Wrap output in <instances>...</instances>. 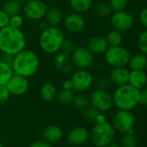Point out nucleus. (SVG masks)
I'll list each match as a JSON object with an SVG mask.
<instances>
[{
	"label": "nucleus",
	"instance_id": "1",
	"mask_svg": "<svg viewBox=\"0 0 147 147\" xmlns=\"http://www.w3.org/2000/svg\"><path fill=\"white\" fill-rule=\"evenodd\" d=\"M26 46V39L20 28L7 26L0 29V52L15 56Z\"/></svg>",
	"mask_w": 147,
	"mask_h": 147
},
{
	"label": "nucleus",
	"instance_id": "2",
	"mask_svg": "<svg viewBox=\"0 0 147 147\" xmlns=\"http://www.w3.org/2000/svg\"><path fill=\"white\" fill-rule=\"evenodd\" d=\"M11 68L14 74L28 78L36 73L39 68V58L35 52L23 49L14 56Z\"/></svg>",
	"mask_w": 147,
	"mask_h": 147
},
{
	"label": "nucleus",
	"instance_id": "3",
	"mask_svg": "<svg viewBox=\"0 0 147 147\" xmlns=\"http://www.w3.org/2000/svg\"><path fill=\"white\" fill-rule=\"evenodd\" d=\"M139 90L129 84L118 86L113 95V104L120 110L131 111L139 104Z\"/></svg>",
	"mask_w": 147,
	"mask_h": 147
},
{
	"label": "nucleus",
	"instance_id": "4",
	"mask_svg": "<svg viewBox=\"0 0 147 147\" xmlns=\"http://www.w3.org/2000/svg\"><path fill=\"white\" fill-rule=\"evenodd\" d=\"M64 40L63 33L56 27H49L39 36V46L47 53H55L60 50Z\"/></svg>",
	"mask_w": 147,
	"mask_h": 147
},
{
	"label": "nucleus",
	"instance_id": "5",
	"mask_svg": "<svg viewBox=\"0 0 147 147\" xmlns=\"http://www.w3.org/2000/svg\"><path fill=\"white\" fill-rule=\"evenodd\" d=\"M116 131L111 123L107 121L96 123L90 132V139L96 147H106L113 142Z\"/></svg>",
	"mask_w": 147,
	"mask_h": 147
},
{
	"label": "nucleus",
	"instance_id": "6",
	"mask_svg": "<svg viewBox=\"0 0 147 147\" xmlns=\"http://www.w3.org/2000/svg\"><path fill=\"white\" fill-rule=\"evenodd\" d=\"M131 58L129 51L121 46L108 47L105 52V60L108 65L113 68L125 67L128 65Z\"/></svg>",
	"mask_w": 147,
	"mask_h": 147
},
{
	"label": "nucleus",
	"instance_id": "7",
	"mask_svg": "<svg viewBox=\"0 0 147 147\" xmlns=\"http://www.w3.org/2000/svg\"><path fill=\"white\" fill-rule=\"evenodd\" d=\"M134 116L127 110H119L113 118L112 125L115 131L125 134H133Z\"/></svg>",
	"mask_w": 147,
	"mask_h": 147
},
{
	"label": "nucleus",
	"instance_id": "8",
	"mask_svg": "<svg viewBox=\"0 0 147 147\" xmlns=\"http://www.w3.org/2000/svg\"><path fill=\"white\" fill-rule=\"evenodd\" d=\"M89 100L91 106L95 108L100 112L108 111L113 105V96L107 90H94L91 94Z\"/></svg>",
	"mask_w": 147,
	"mask_h": 147
},
{
	"label": "nucleus",
	"instance_id": "9",
	"mask_svg": "<svg viewBox=\"0 0 147 147\" xmlns=\"http://www.w3.org/2000/svg\"><path fill=\"white\" fill-rule=\"evenodd\" d=\"M47 9L46 4L42 0H29L23 7L25 16L32 21L42 20L45 16Z\"/></svg>",
	"mask_w": 147,
	"mask_h": 147
},
{
	"label": "nucleus",
	"instance_id": "10",
	"mask_svg": "<svg viewBox=\"0 0 147 147\" xmlns=\"http://www.w3.org/2000/svg\"><path fill=\"white\" fill-rule=\"evenodd\" d=\"M71 81L74 86V91L84 92L88 90L94 83V78L91 72L86 69H81L75 72L71 78Z\"/></svg>",
	"mask_w": 147,
	"mask_h": 147
},
{
	"label": "nucleus",
	"instance_id": "11",
	"mask_svg": "<svg viewBox=\"0 0 147 147\" xmlns=\"http://www.w3.org/2000/svg\"><path fill=\"white\" fill-rule=\"evenodd\" d=\"M74 65L80 69H87L94 62V53L88 47H78L71 54Z\"/></svg>",
	"mask_w": 147,
	"mask_h": 147
},
{
	"label": "nucleus",
	"instance_id": "12",
	"mask_svg": "<svg viewBox=\"0 0 147 147\" xmlns=\"http://www.w3.org/2000/svg\"><path fill=\"white\" fill-rule=\"evenodd\" d=\"M133 16L125 10L116 11L111 16V23L113 27L120 32L130 29L133 27Z\"/></svg>",
	"mask_w": 147,
	"mask_h": 147
},
{
	"label": "nucleus",
	"instance_id": "13",
	"mask_svg": "<svg viewBox=\"0 0 147 147\" xmlns=\"http://www.w3.org/2000/svg\"><path fill=\"white\" fill-rule=\"evenodd\" d=\"M10 95L22 96L29 90V81L27 78L13 74L5 85Z\"/></svg>",
	"mask_w": 147,
	"mask_h": 147
},
{
	"label": "nucleus",
	"instance_id": "14",
	"mask_svg": "<svg viewBox=\"0 0 147 147\" xmlns=\"http://www.w3.org/2000/svg\"><path fill=\"white\" fill-rule=\"evenodd\" d=\"M90 139V132L83 127H74L68 134V142L72 146H82Z\"/></svg>",
	"mask_w": 147,
	"mask_h": 147
},
{
	"label": "nucleus",
	"instance_id": "15",
	"mask_svg": "<svg viewBox=\"0 0 147 147\" xmlns=\"http://www.w3.org/2000/svg\"><path fill=\"white\" fill-rule=\"evenodd\" d=\"M85 18L78 13L70 14L64 19V27L68 32L71 33L81 32L85 28Z\"/></svg>",
	"mask_w": 147,
	"mask_h": 147
},
{
	"label": "nucleus",
	"instance_id": "16",
	"mask_svg": "<svg viewBox=\"0 0 147 147\" xmlns=\"http://www.w3.org/2000/svg\"><path fill=\"white\" fill-rule=\"evenodd\" d=\"M129 74L130 71L126 67H115L111 71L108 78L111 84L117 86H121L128 84Z\"/></svg>",
	"mask_w": 147,
	"mask_h": 147
},
{
	"label": "nucleus",
	"instance_id": "17",
	"mask_svg": "<svg viewBox=\"0 0 147 147\" xmlns=\"http://www.w3.org/2000/svg\"><path fill=\"white\" fill-rule=\"evenodd\" d=\"M55 66L56 70L63 74H67L73 70L74 63L71 59V55L60 53L55 57Z\"/></svg>",
	"mask_w": 147,
	"mask_h": 147
},
{
	"label": "nucleus",
	"instance_id": "18",
	"mask_svg": "<svg viewBox=\"0 0 147 147\" xmlns=\"http://www.w3.org/2000/svg\"><path fill=\"white\" fill-rule=\"evenodd\" d=\"M63 137L62 129L56 125H49L46 127L42 132V139L46 142L51 144L58 143Z\"/></svg>",
	"mask_w": 147,
	"mask_h": 147
},
{
	"label": "nucleus",
	"instance_id": "19",
	"mask_svg": "<svg viewBox=\"0 0 147 147\" xmlns=\"http://www.w3.org/2000/svg\"><path fill=\"white\" fill-rule=\"evenodd\" d=\"M128 84L137 90H143L147 84V74L144 70H131Z\"/></svg>",
	"mask_w": 147,
	"mask_h": 147
},
{
	"label": "nucleus",
	"instance_id": "20",
	"mask_svg": "<svg viewBox=\"0 0 147 147\" xmlns=\"http://www.w3.org/2000/svg\"><path fill=\"white\" fill-rule=\"evenodd\" d=\"M88 48L91 51L92 53H96V54L105 53V52L108 48V44L105 37L95 35L88 40Z\"/></svg>",
	"mask_w": 147,
	"mask_h": 147
},
{
	"label": "nucleus",
	"instance_id": "21",
	"mask_svg": "<svg viewBox=\"0 0 147 147\" xmlns=\"http://www.w3.org/2000/svg\"><path fill=\"white\" fill-rule=\"evenodd\" d=\"M57 89L52 83H45L40 88V96L45 102H51L56 99Z\"/></svg>",
	"mask_w": 147,
	"mask_h": 147
},
{
	"label": "nucleus",
	"instance_id": "22",
	"mask_svg": "<svg viewBox=\"0 0 147 147\" xmlns=\"http://www.w3.org/2000/svg\"><path fill=\"white\" fill-rule=\"evenodd\" d=\"M45 20L49 27H57L62 21V12L57 7H52L47 9Z\"/></svg>",
	"mask_w": 147,
	"mask_h": 147
},
{
	"label": "nucleus",
	"instance_id": "23",
	"mask_svg": "<svg viewBox=\"0 0 147 147\" xmlns=\"http://www.w3.org/2000/svg\"><path fill=\"white\" fill-rule=\"evenodd\" d=\"M128 65L131 70H144L146 67L147 57L143 53L131 56Z\"/></svg>",
	"mask_w": 147,
	"mask_h": 147
},
{
	"label": "nucleus",
	"instance_id": "24",
	"mask_svg": "<svg viewBox=\"0 0 147 147\" xmlns=\"http://www.w3.org/2000/svg\"><path fill=\"white\" fill-rule=\"evenodd\" d=\"M69 5L75 13L87 12L93 5V0H69Z\"/></svg>",
	"mask_w": 147,
	"mask_h": 147
},
{
	"label": "nucleus",
	"instance_id": "25",
	"mask_svg": "<svg viewBox=\"0 0 147 147\" xmlns=\"http://www.w3.org/2000/svg\"><path fill=\"white\" fill-rule=\"evenodd\" d=\"M23 9L22 3L18 0H9L3 5V10L9 16H12L20 14Z\"/></svg>",
	"mask_w": 147,
	"mask_h": 147
},
{
	"label": "nucleus",
	"instance_id": "26",
	"mask_svg": "<svg viewBox=\"0 0 147 147\" xmlns=\"http://www.w3.org/2000/svg\"><path fill=\"white\" fill-rule=\"evenodd\" d=\"M106 40L108 44V47L120 46V44L122 43V40H123L121 32L117 29L111 30L110 32L107 33V34L106 36Z\"/></svg>",
	"mask_w": 147,
	"mask_h": 147
},
{
	"label": "nucleus",
	"instance_id": "27",
	"mask_svg": "<svg viewBox=\"0 0 147 147\" xmlns=\"http://www.w3.org/2000/svg\"><path fill=\"white\" fill-rule=\"evenodd\" d=\"M13 74L11 66L0 61V85H6Z\"/></svg>",
	"mask_w": 147,
	"mask_h": 147
},
{
	"label": "nucleus",
	"instance_id": "28",
	"mask_svg": "<svg viewBox=\"0 0 147 147\" xmlns=\"http://www.w3.org/2000/svg\"><path fill=\"white\" fill-rule=\"evenodd\" d=\"M75 97V91L74 90H62L60 92L57 93L56 99L62 105H68L72 103L73 99Z\"/></svg>",
	"mask_w": 147,
	"mask_h": 147
},
{
	"label": "nucleus",
	"instance_id": "29",
	"mask_svg": "<svg viewBox=\"0 0 147 147\" xmlns=\"http://www.w3.org/2000/svg\"><path fill=\"white\" fill-rule=\"evenodd\" d=\"M72 103L76 109L83 110L90 105V100L88 96L84 94H78L77 96H75Z\"/></svg>",
	"mask_w": 147,
	"mask_h": 147
},
{
	"label": "nucleus",
	"instance_id": "30",
	"mask_svg": "<svg viewBox=\"0 0 147 147\" xmlns=\"http://www.w3.org/2000/svg\"><path fill=\"white\" fill-rule=\"evenodd\" d=\"M101 112L98 111L95 108H94L93 106H88L86 109H83V117L84 119L88 121V122H95L96 119L99 115Z\"/></svg>",
	"mask_w": 147,
	"mask_h": 147
},
{
	"label": "nucleus",
	"instance_id": "31",
	"mask_svg": "<svg viewBox=\"0 0 147 147\" xmlns=\"http://www.w3.org/2000/svg\"><path fill=\"white\" fill-rule=\"evenodd\" d=\"M121 147H137L138 140L133 134H125L121 139Z\"/></svg>",
	"mask_w": 147,
	"mask_h": 147
},
{
	"label": "nucleus",
	"instance_id": "32",
	"mask_svg": "<svg viewBox=\"0 0 147 147\" xmlns=\"http://www.w3.org/2000/svg\"><path fill=\"white\" fill-rule=\"evenodd\" d=\"M112 9L109 5V3H101L95 7V12L99 16L101 17H106L111 15L112 13Z\"/></svg>",
	"mask_w": 147,
	"mask_h": 147
},
{
	"label": "nucleus",
	"instance_id": "33",
	"mask_svg": "<svg viewBox=\"0 0 147 147\" xmlns=\"http://www.w3.org/2000/svg\"><path fill=\"white\" fill-rule=\"evenodd\" d=\"M77 47L75 46V43L72 40H63L62 43V46L60 47V50L62 51V53H66V54H68V55H71L73 53V52L75 50Z\"/></svg>",
	"mask_w": 147,
	"mask_h": 147
},
{
	"label": "nucleus",
	"instance_id": "34",
	"mask_svg": "<svg viewBox=\"0 0 147 147\" xmlns=\"http://www.w3.org/2000/svg\"><path fill=\"white\" fill-rule=\"evenodd\" d=\"M137 46L143 54H147V29L139 34L137 40Z\"/></svg>",
	"mask_w": 147,
	"mask_h": 147
},
{
	"label": "nucleus",
	"instance_id": "35",
	"mask_svg": "<svg viewBox=\"0 0 147 147\" xmlns=\"http://www.w3.org/2000/svg\"><path fill=\"white\" fill-rule=\"evenodd\" d=\"M128 0H109V5L113 11H121L127 6Z\"/></svg>",
	"mask_w": 147,
	"mask_h": 147
},
{
	"label": "nucleus",
	"instance_id": "36",
	"mask_svg": "<svg viewBox=\"0 0 147 147\" xmlns=\"http://www.w3.org/2000/svg\"><path fill=\"white\" fill-rule=\"evenodd\" d=\"M23 23V19L20 14L15 15L12 16H10V21H9V26L14 28H21L22 25Z\"/></svg>",
	"mask_w": 147,
	"mask_h": 147
},
{
	"label": "nucleus",
	"instance_id": "37",
	"mask_svg": "<svg viewBox=\"0 0 147 147\" xmlns=\"http://www.w3.org/2000/svg\"><path fill=\"white\" fill-rule=\"evenodd\" d=\"M110 84H111V82L109 78H100L96 83V86L98 90H107L110 87Z\"/></svg>",
	"mask_w": 147,
	"mask_h": 147
},
{
	"label": "nucleus",
	"instance_id": "38",
	"mask_svg": "<svg viewBox=\"0 0 147 147\" xmlns=\"http://www.w3.org/2000/svg\"><path fill=\"white\" fill-rule=\"evenodd\" d=\"M10 94L5 85H0V103H3L8 101Z\"/></svg>",
	"mask_w": 147,
	"mask_h": 147
},
{
	"label": "nucleus",
	"instance_id": "39",
	"mask_svg": "<svg viewBox=\"0 0 147 147\" xmlns=\"http://www.w3.org/2000/svg\"><path fill=\"white\" fill-rule=\"evenodd\" d=\"M10 16L3 10L0 9V29L5 28L9 25Z\"/></svg>",
	"mask_w": 147,
	"mask_h": 147
},
{
	"label": "nucleus",
	"instance_id": "40",
	"mask_svg": "<svg viewBox=\"0 0 147 147\" xmlns=\"http://www.w3.org/2000/svg\"><path fill=\"white\" fill-rule=\"evenodd\" d=\"M13 59L14 56L7 54V53H0V61L3 63H5L9 65H12L13 63Z\"/></svg>",
	"mask_w": 147,
	"mask_h": 147
},
{
	"label": "nucleus",
	"instance_id": "41",
	"mask_svg": "<svg viewBox=\"0 0 147 147\" xmlns=\"http://www.w3.org/2000/svg\"><path fill=\"white\" fill-rule=\"evenodd\" d=\"M139 22L147 29V8H145L141 10L139 14Z\"/></svg>",
	"mask_w": 147,
	"mask_h": 147
},
{
	"label": "nucleus",
	"instance_id": "42",
	"mask_svg": "<svg viewBox=\"0 0 147 147\" xmlns=\"http://www.w3.org/2000/svg\"><path fill=\"white\" fill-rule=\"evenodd\" d=\"M29 147H51V145L42 140H36L33 142Z\"/></svg>",
	"mask_w": 147,
	"mask_h": 147
},
{
	"label": "nucleus",
	"instance_id": "43",
	"mask_svg": "<svg viewBox=\"0 0 147 147\" xmlns=\"http://www.w3.org/2000/svg\"><path fill=\"white\" fill-rule=\"evenodd\" d=\"M62 88L63 90H74V86L71 79L69 80H65L62 84Z\"/></svg>",
	"mask_w": 147,
	"mask_h": 147
},
{
	"label": "nucleus",
	"instance_id": "44",
	"mask_svg": "<svg viewBox=\"0 0 147 147\" xmlns=\"http://www.w3.org/2000/svg\"><path fill=\"white\" fill-rule=\"evenodd\" d=\"M49 24H48V22H46V20H40V23H39V28H41V30L42 31V30H44V29H46L47 28H49Z\"/></svg>",
	"mask_w": 147,
	"mask_h": 147
},
{
	"label": "nucleus",
	"instance_id": "45",
	"mask_svg": "<svg viewBox=\"0 0 147 147\" xmlns=\"http://www.w3.org/2000/svg\"><path fill=\"white\" fill-rule=\"evenodd\" d=\"M106 121V117L102 115V114H99L97 119H96V121L95 123H101V122H105Z\"/></svg>",
	"mask_w": 147,
	"mask_h": 147
},
{
	"label": "nucleus",
	"instance_id": "46",
	"mask_svg": "<svg viewBox=\"0 0 147 147\" xmlns=\"http://www.w3.org/2000/svg\"><path fill=\"white\" fill-rule=\"evenodd\" d=\"M106 147H121V146L120 145V144H118V143H111L110 145H108Z\"/></svg>",
	"mask_w": 147,
	"mask_h": 147
},
{
	"label": "nucleus",
	"instance_id": "47",
	"mask_svg": "<svg viewBox=\"0 0 147 147\" xmlns=\"http://www.w3.org/2000/svg\"><path fill=\"white\" fill-rule=\"evenodd\" d=\"M142 90L144 91V93H145V95H146V98H147V84H146V86Z\"/></svg>",
	"mask_w": 147,
	"mask_h": 147
},
{
	"label": "nucleus",
	"instance_id": "48",
	"mask_svg": "<svg viewBox=\"0 0 147 147\" xmlns=\"http://www.w3.org/2000/svg\"><path fill=\"white\" fill-rule=\"evenodd\" d=\"M21 3H27L29 0H18Z\"/></svg>",
	"mask_w": 147,
	"mask_h": 147
},
{
	"label": "nucleus",
	"instance_id": "49",
	"mask_svg": "<svg viewBox=\"0 0 147 147\" xmlns=\"http://www.w3.org/2000/svg\"><path fill=\"white\" fill-rule=\"evenodd\" d=\"M0 147H3V144L1 143V141H0Z\"/></svg>",
	"mask_w": 147,
	"mask_h": 147
},
{
	"label": "nucleus",
	"instance_id": "50",
	"mask_svg": "<svg viewBox=\"0 0 147 147\" xmlns=\"http://www.w3.org/2000/svg\"><path fill=\"white\" fill-rule=\"evenodd\" d=\"M146 69H147V65H146Z\"/></svg>",
	"mask_w": 147,
	"mask_h": 147
}]
</instances>
